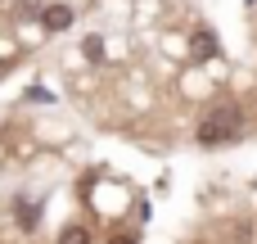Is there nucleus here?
<instances>
[{
	"instance_id": "obj_4",
	"label": "nucleus",
	"mask_w": 257,
	"mask_h": 244,
	"mask_svg": "<svg viewBox=\"0 0 257 244\" xmlns=\"http://www.w3.org/2000/svg\"><path fill=\"white\" fill-rule=\"evenodd\" d=\"M14 217H18V226H23V231H32L41 213H36V204H18V208H14Z\"/></svg>"
},
{
	"instance_id": "obj_5",
	"label": "nucleus",
	"mask_w": 257,
	"mask_h": 244,
	"mask_svg": "<svg viewBox=\"0 0 257 244\" xmlns=\"http://www.w3.org/2000/svg\"><path fill=\"white\" fill-rule=\"evenodd\" d=\"M59 244H90V231H86V226H68V231L59 235Z\"/></svg>"
},
{
	"instance_id": "obj_1",
	"label": "nucleus",
	"mask_w": 257,
	"mask_h": 244,
	"mask_svg": "<svg viewBox=\"0 0 257 244\" xmlns=\"http://www.w3.org/2000/svg\"><path fill=\"white\" fill-rule=\"evenodd\" d=\"M244 131V113L239 104H217L203 122H199V145H226Z\"/></svg>"
},
{
	"instance_id": "obj_7",
	"label": "nucleus",
	"mask_w": 257,
	"mask_h": 244,
	"mask_svg": "<svg viewBox=\"0 0 257 244\" xmlns=\"http://www.w3.org/2000/svg\"><path fill=\"white\" fill-rule=\"evenodd\" d=\"M86 54H90V59H104V45H99V41L90 36V41H86Z\"/></svg>"
},
{
	"instance_id": "obj_6",
	"label": "nucleus",
	"mask_w": 257,
	"mask_h": 244,
	"mask_svg": "<svg viewBox=\"0 0 257 244\" xmlns=\"http://www.w3.org/2000/svg\"><path fill=\"white\" fill-rule=\"evenodd\" d=\"M41 14H45V9H41L36 0H23V5H18V18H41Z\"/></svg>"
},
{
	"instance_id": "obj_8",
	"label": "nucleus",
	"mask_w": 257,
	"mask_h": 244,
	"mask_svg": "<svg viewBox=\"0 0 257 244\" xmlns=\"http://www.w3.org/2000/svg\"><path fill=\"white\" fill-rule=\"evenodd\" d=\"M108 244H136V240H131V235H113Z\"/></svg>"
},
{
	"instance_id": "obj_3",
	"label": "nucleus",
	"mask_w": 257,
	"mask_h": 244,
	"mask_svg": "<svg viewBox=\"0 0 257 244\" xmlns=\"http://www.w3.org/2000/svg\"><path fill=\"white\" fill-rule=\"evenodd\" d=\"M190 50H194V59H212V54H217V41H212V32H194Z\"/></svg>"
},
{
	"instance_id": "obj_2",
	"label": "nucleus",
	"mask_w": 257,
	"mask_h": 244,
	"mask_svg": "<svg viewBox=\"0 0 257 244\" xmlns=\"http://www.w3.org/2000/svg\"><path fill=\"white\" fill-rule=\"evenodd\" d=\"M68 23H72V9H68V5H50V9L41 14V27H45V32H63Z\"/></svg>"
}]
</instances>
